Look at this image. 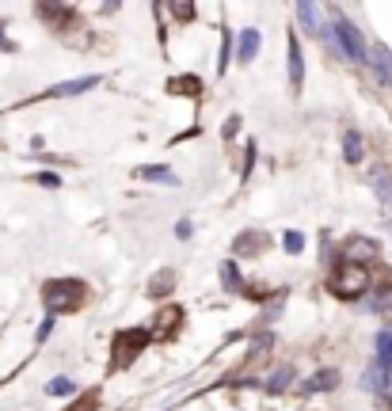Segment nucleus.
Masks as SVG:
<instances>
[{"mask_svg":"<svg viewBox=\"0 0 392 411\" xmlns=\"http://www.w3.org/2000/svg\"><path fill=\"white\" fill-rule=\"evenodd\" d=\"M172 16H179V19H190V16H195V8H190V4H172Z\"/></svg>","mask_w":392,"mask_h":411,"instance_id":"29","label":"nucleus"},{"mask_svg":"<svg viewBox=\"0 0 392 411\" xmlns=\"http://www.w3.org/2000/svg\"><path fill=\"white\" fill-rule=\"evenodd\" d=\"M232 251H237V255H248V259H252V255L267 251V236H263V232H240L237 244H232Z\"/></svg>","mask_w":392,"mask_h":411,"instance_id":"10","label":"nucleus"},{"mask_svg":"<svg viewBox=\"0 0 392 411\" xmlns=\"http://www.w3.org/2000/svg\"><path fill=\"white\" fill-rule=\"evenodd\" d=\"M221 286H225L229 293H248V282L240 279V271H237V263H221Z\"/></svg>","mask_w":392,"mask_h":411,"instance_id":"14","label":"nucleus"},{"mask_svg":"<svg viewBox=\"0 0 392 411\" xmlns=\"http://www.w3.org/2000/svg\"><path fill=\"white\" fill-rule=\"evenodd\" d=\"M179 324H183V308H179V305H164L160 313H156V320H153V335L156 339H172L179 331Z\"/></svg>","mask_w":392,"mask_h":411,"instance_id":"5","label":"nucleus"},{"mask_svg":"<svg viewBox=\"0 0 392 411\" xmlns=\"http://www.w3.org/2000/svg\"><path fill=\"white\" fill-rule=\"evenodd\" d=\"M259 46H263V35L255 27H244L240 31V38H237V61H255V53H259Z\"/></svg>","mask_w":392,"mask_h":411,"instance_id":"7","label":"nucleus"},{"mask_svg":"<svg viewBox=\"0 0 392 411\" xmlns=\"http://www.w3.org/2000/svg\"><path fill=\"white\" fill-rule=\"evenodd\" d=\"M96 407H99V388H88V392H81L65 411H96Z\"/></svg>","mask_w":392,"mask_h":411,"instance_id":"22","label":"nucleus"},{"mask_svg":"<svg viewBox=\"0 0 392 411\" xmlns=\"http://www.w3.org/2000/svg\"><path fill=\"white\" fill-rule=\"evenodd\" d=\"M172 290H175V271H160V274L149 282V293H153V297H167Z\"/></svg>","mask_w":392,"mask_h":411,"instance_id":"21","label":"nucleus"},{"mask_svg":"<svg viewBox=\"0 0 392 411\" xmlns=\"http://www.w3.org/2000/svg\"><path fill=\"white\" fill-rule=\"evenodd\" d=\"M88 301V286L81 279H50L42 286V305L50 308V316L58 313H76Z\"/></svg>","mask_w":392,"mask_h":411,"instance_id":"1","label":"nucleus"},{"mask_svg":"<svg viewBox=\"0 0 392 411\" xmlns=\"http://www.w3.org/2000/svg\"><path fill=\"white\" fill-rule=\"evenodd\" d=\"M369 65L377 69L381 80H392V53L385 46H373V58H369Z\"/></svg>","mask_w":392,"mask_h":411,"instance_id":"19","label":"nucleus"},{"mask_svg":"<svg viewBox=\"0 0 392 411\" xmlns=\"http://www.w3.org/2000/svg\"><path fill=\"white\" fill-rule=\"evenodd\" d=\"M328 290L335 297H343V301H358L366 290H369V271L362 263H343L335 266V274L328 279Z\"/></svg>","mask_w":392,"mask_h":411,"instance_id":"4","label":"nucleus"},{"mask_svg":"<svg viewBox=\"0 0 392 411\" xmlns=\"http://www.w3.org/2000/svg\"><path fill=\"white\" fill-rule=\"evenodd\" d=\"M331 38H335V53H339V58H346V61H369V50H366V38H362V31H358L351 19L346 16H339L331 8Z\"/></svg>","mask_w":392,"mask_h":411,"instance_id":"3","label":"nucleus"},{"mask_svg":"<svg viewBox=\"0 0 392 411\" xmlns=\"http://www.w3.org/2000/svg\"><path fill=\"white\" fill-rule=\"evenodd\" d=\"M331 388H339V370H320L312 373L305 385H301V392L312 396V392H331Z\"/></svg>","mask_w":392,"mask_h":411,"instance_id":"8","label":"nucleus"},{"mask_svg":"<svg viewBox=\"0 0 392 411\" xmlns=\"http://www.w3.org/2000/svg\"><path fill=\"white\" fill-rule=\"evenodd\" d=\"M237 130H240V115H232V118L225 122V130H221V133H225V137H232Z\"/></svg>","mask_w":392,"mask_h":411,"instance_id":"30","label":"nucleus"},{"mask_svg":"<svg viewBox=\"0 0 392 411\" xmlns=\"http://www.w3.org/2000/svg\"><path fill=\"white\" fill-rule=\"evenodd\" d=\"M35 183L46 187V191H58V187H61V175H58V172H35Z\"/></svg>","mask_w":392,"mask_h":411,"instance_id":"25","label":"nucleus"},{"mask_svg":"<svg viewBox=\"0 0 392 411\" xmlns=\"http://www.w3.org/2000/svg\"><path fill=\"white\" fill-rule=\"evenodd\" d=\"M282 248H286L289 255H301V251H305V236L289 229V232H282Z\"/></svg>","mask_w":392,"mask_h":411,"instance_id":"24","label":"nucleus"},{"mask_svg":"<svg viewBox=\"0 0 392 411\" xmlns=\"http://www.w3.org/2000/svg\"><path fill=\"white\" fill-rule=\"evenodd\" d=\"M373 191L381 198V206L392 209V175L388 172H373Z\"/></svg>","mask_w":392,"mask_h":411,"instance_id":"20","label":"nucleus"},{"mask_svg":"<svg viewBox=\"0 0 392 411\" xmlns=\"http://www.w3.org/2000/svg\"><path fill=\"white\" fill-rule=\"evenodd\" d=\"M377 365L381 370H392V331H377Z\"/></svg>","mask_w":392,"mask_h":411,"instance_id":"18","label":"nucleus"},{"mask_svg":"<svg viewBox=\"0 0 392 411\" xmlns=\"http://www.w3.org/2000/svg\"><path fill=\"white\" fill-rule=\"evenodd\" d=\"M381 248H377V240H366V236H354L351 244H346V248H343V255H346V259H373V255H377Z\"/></svg>","mask_w":392,"mask_h":411,"instance_id":"12","label":"nucleus"},{"mask_svg":"<svg viewBox=\"0 0 392 411\" xmlns=\"http://www.w3.org/2000/svg\"><path fill=\"white\" fill-rule=\"evenodd\" d=\"M297 19L305 24L309 35H316V38H328V27H324V8L320 4H309V0H301V4L294 8Z\"/></svg>","mask_w":392,"mask_h":411,"instance_id":"6","label":"nucleus"},{"mask_svg":"<svg viewBox=\"0 0 392 411\" xmlns=\"http://www.w3.org/2000/svg\"><path fill=\"white\" fill-rule=\"evenodd\" d=\"M149 339H153V331H145V328L118 331V335H115V343H110V373L130 370V365L141 358V350L149 347Z\"/></svg>","mask_w":392,"mask_h":411,"instance_id":"2","label":"nucleus"},{"mask_svg":"<svg viewBox=\"0 0 392 411\" xmlns=\"http://www.w3.org/2000/svg\"><path fill=\"white\" fill-rule=\"evenodd\" d=\"M133 175H138V180H145V183H164V187H175V183H179L175 172L164 168V164H160V168H156V164H145V168H138Z\"/></svg>","mask_w":392,"mask_h":411,"instance_id":"11","label":"nucleus"},{"mask_svg":"<svg viewBox=\"0 0 392 411\" xmlns=\"http://www.w3.org/2000/svg\"><path fill=\"white\" fill-rule=\"evenodd\" d=\"M73 392H76L73 377H53V381L46 385V396H73Z\"/></svg>","mask_w":392,"mask_h":411,"instance_id":"23","label":"nucleus"},{"mask_svg":"<svg viewBox=\"0 0 392 411\" xmlns=\"http://www.w3.org/2000/svg\"><path fill=\"white\" fill-rule=\"evenodd\" d=\"M289 381H294V365L286 362V365H278V370L267 377L263 388H267V392H282V388H289Z\"/></svg>","mask_w":392,"mask_h":411,"instance_id":"17","label":"nucleus"},{"mask_svg":"<svg viewBox=\"0 0 392 411\" xmlns=\"http://www.w3.org/2000/svg\"><path fill=\"white\" fill-rule=\"evenodd\" d=\"M50 331H53V316H46V320L38 324V335H35V339H38V343H46V339H50Z\"/></svg>","mask_w":392,"mask_h":411,"instance_id":"27","label":"nucleus"},{"mask_svg":"<svg viewBox=\"0 0 392 411\" xmlns=\"http://www.w3.org/2000/svg\"><path fill=\"white\" fill-rule=\"evenodd\" d=\"M289 84H294V92L305 84V53H301L297 35H289Z\"/></svg>","mask_w":392,"mask_h":411,"instance_id":"9","label":"nucleus"},{"mask_svg":"<svg viewBox=\"0 0 392 411\" xmlns=\"http://www.w3.org/2000/svg\"><path fill=\"white\" fill-rule=\"evenodd\" d=\"M99 84V76H81V80H65L58 88H50V95H81L88 92V88H96Z\"/></svg>","mask_w":392,"mask_h":411,"instance_id":"16","label":"nucleus"},{"mask_svg":"<svg viewBox=\"0 0 392 411\" xmlns=\"http://www.w3.org/2000/svg\"><path fill=\"white\" fill-rule=\"evenodd\" d=\"M167 92L172 95H202V80H198V76H172V80H167Z\"/></svg>","mask_w":392,"mask_h":411,"instance_id":"13","label":"nucleus"},{"mask_svg":"<svg viewBox=\"0 0 392 411\" xmlns=\"http://www.w3.org/2000/svg\"><path fill=\"white\" fill-rule=\"evenodd\" d=\"M252 164H255V141H248V152H244V180L252 175Z\"/></svg>","mask_w":392,"mask_h":411,"instance_id":"26","label":"nucleus"},{"mask_svg":"<svg viewBox=\"0 0 392 411\" xmlns=\"http://www.w3.org/2000/svg\"><path fill=\"white\" fill-rule=\"evenodd\" d=\"M343 157H346V164H362L366 149H362V133H358V130H346V137H343Z\"/></svg>","mask_w":392,"mask_h":411,"instance_id":"15","label":"nucleus"},{"mask_svg":"<svg viewBox=\"0 0 392 411\" xmlns=\"http://www.w3.org/2000/svg\"><path fill=\"white\" fill-rule=\"evenodd\" d=\"M175 236H179V240H190V236H195V225H190V221H179V225H175Z\"/></svg>","mask_w":392,"mask_h":411,"instance_id":"28","label":"nucleus"}]
</instances>
